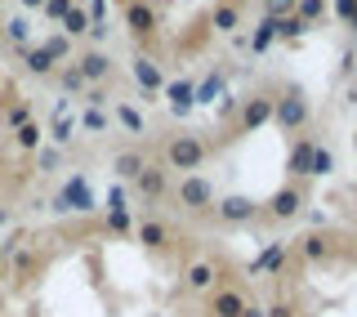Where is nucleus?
<instances>
[{
    "label": "nucleus",
    "mask_w": 357,
    "mask_h": 317,
    "mask_svg": "<svg viewBox=\"0 0 357 317\" xmlns=\"http://www.w3.org/2000/svg\"><path fill=\"white\" fill-rule=\"evenodd\" d=\"M206 139H197V134H174L170 143H165V170H183V175H197L201 165H206Z\"/></svg>",
    "instance_id": "1"
},
{
    "label": "nucleus",
    "mask_w": 357,
    "mask_h": 317,
    "mask_svg": "<svg viewBox=\"0 0 357 317\" xmlns=\"http://www.w3.org/2000/svg\"><path fill=\"white\" fill-rule=\"evenodd\" d=\"M174 197H178V206H183L188 214L215 210V184L201 179V175H183V179H178V188H174Z\"/></svg>",
    "instance_id": "2"
},
{
    "label": "nucleus",
    "mask_w": 357,
    "mask_h": 317,
    "mask_svg": "<svg viewBox=\"0 0 357 317\" xmlns=\"http://www.w3.org/2000/svg\"><path fill=\"white\" fill-rule=\"evenodd\" d=\"M94 206H98V197H94V188H89L85 175H72V179L63 184V192L54 197V210H63V214H67V210H72V214H89Z\"/></svg>",
    "instance_id": "3"
},
{
    "label": "nucleus",
    "mask_w": 357,
    "mask_h": 317,
    "mask_svg": "<svg viewBox=\"0 0 357 317\" xmlns=\"http://www.w3.org/2000/svg\"><path fill=\"white\" fill-rule=\"evenodd\" d=\"M273 126H282L286 134H295V130L308 126V98L299 94V89H290V94L273 98Z\"/></svg>",
    "instance_id": "4"
},
{
    "label": "nucleus",
    "mask_w": 357,
    "mask_h": 317,
    "mask_svg": "<svg viewBox=\"0 0 357 317\" xmlns=\"http://www.w3.org/2000/svg\"><path fill=\"white\" fill-rule=\"evenodd\" d=\"M237 126H241V134H255V130L273 126V98H268V94H250V98H241Z\"/></svg>",
    "instance_id": "5"
},
{
    "label": "nucleus",
    "mask_w": 357,
    "mask_h": 317,
    "mask_svg": "<svg viewBox=\"0 0 357 317\" xmlns=\"http://www.w3.org/2000/svg\"><path fill=\"white\" fill-rule=\"evenodd\" d=\"M126 27H130L134 40H152L156 36V9L148 0H130L126 5Z\"/></svg>",
    "instance_id": "6"
},
{
    "label": "nucleus",
    "mask_w": 357,
    "mask_h": 317,
    "mask_svg": "<svg viewBox=\"0 0 357 317\" xmlns=\"http://www.w3.org/2000/svg\"><path fill=\"white\" fill-rule=\"evenodd\" d=\"M215 214H219L223 223H250L255 214H259V201H255V197H241V192H237V197L215 201Z\"/></svg>",
    "instance_id": "7"
},
{
    "label": "nucleus",
    "mask_w": 357,
    "mask_h": 317,
    "mask_svg": "<svg viewBox=\"0 0 357 317\" xmlns=\"http://www.w3.org/2000/svg\"><path fill=\"white\" fill-rule=\"evenodd\" d=\"M72 63H76V72L85 76V85H103L107 76H112L107 50H89V54H81V59H72Z\"/></svg>",
    "instance_id": "8"
},
{
    "label": "nucleus",
    "mask_w": 357,
    "mask_h": 317,
    "mask_svg": "<svg viewBox=\"0 0 357 317\" xmlns=\"http://www.w3.org/2000/svg\"><path fill=\"white\" fill-rule=\"evenodd\" d=\"M304 210V188H277L273 192V201H268V214H273V219H295V214Z\"/></svg>",
    "instance_id": "9"
},
{
    "label": "nucleus",
    "mask_w": 357,
    "mask_h": 317,
    "mask_svg": "<svg viewBox=\"0 0 357 317\" xmlns=\"http://www.w3.org/2000/svg\"><path fill=\"white\" fill-rule=\"evenodd\" d=\"M130 72H134V81H139V89H143V94H161V89H165V76H161V67H156V63L148 59V54H139Z\"/></svg>",
    "instance_id": "10"
},
{
    "label": "nucleus",
    "mask_w": 357,
    "mask_h": 317,
    "mask_svg": "<svg viewBox=\"0 0 357 317\" xmlns=\"http://www.w3.org/2000/svg\"><path fill=\"white\" fill-rule=\"evenodd\" d=\"M241 309H245L241 290H232V286H215V290H210V313H215V317H241Z\"/></svg>",
    "instance_id": "11"
},
{
    "label": "nucleus",
    "mask_w": 357,
    "mask_h": 317,
    "mask_svg": "<svg viewBox=\"0 0 357 317\" xmlns=\"http://www.w3.org/2000/svg\"><path fill=\"white\" fill-rule=\"evenodd\" d=\"M192 89H197V81H170V85L161 89V94H165V103H170V112H174L178 121H183L188 112L197 108V103H192Z\"/></svg>",
    "instance_id": "12"
},
{
    "label": "nucleus",
    "mask_w": 357,
    "mask_h": 317,
    "mask_svg": "<svg viewBox=\"0 0 357 317\" xmlns=\"http://www.w3.org/2000/svg\"><path fill=\"white\" fill-rule=\"evenodd\" d=\"M223 94H228V76H223L219 67H215V72H210L206 81H197L192 103H197V108H210V103H215V98H223Z\"/></svg>",
    "instance_id": "13"
},
{
    "label": "nucleus",
    "mask_w": 357,
    "mask_h": 317,
    "mask_svg": "<svg viewBox=\"0 0 357 317\" xmlns=\"http://www.w3.org/2000/svg\"><path fill=\"white\" fill-rule=\"evenodd\" d=\"M134 192H139L143 201L165 197V165H143V175L134 179Z\"/></svg>",
    "instance_id": "14"
},
{
    "label": "nucleus",
    "mask_w": 357,
    "mask_h": 317,
    "mask_svg": "<svg viewBox=\"0 0 357 317\" xmlns=\"http://www.w3.org/2000/svg\"><path fill=\"white\" fill-rule=\"evenodd\" d=\"M139 242L148 246V251H165V246H170V228H165L161 219H139Z\"/></svg>",
    "instance_id": "15"
},
{
    "label": "nucleus",
    "mask_w": 357,
    "mask_h": 317,
    "mask_svg": "<svg viewBox=\"0 0 357 317\" xmlns=\"http://www.w3.org/2000/svg\"><path fill=\"white\" fill-rule=\"evenodd\" d=\"M22 67H27L31 76H54V72H59V63H54L40 45H27V50H22Z\"/></svg>",
    "instance_id": "16"
},
{
    "label": "nucleus",
    "mask_w": 357,
    "mask_h": 317,
    "mask_svg": "<svg viewBox=\"0 0 357 317\" xmlns=\"http://www.w3.org/2000/svg\"><path fill=\"white\" fill-rule=\"evenodd\" d=\"M72 130H76V117H72V112H67V103H54L50 139H54V143H72Z\"/></svg>",
    "instance_id": "17"
},
{
    "label": "nucleus",
    "mask_w": 357,
    "mask_h": 317,
    "mask_svg": "<svg viewBox=\"0 0 357 317\" xmlns=\"http://www.w3.org/2000/svg\"><path fill=\"white\" fill-rule=\"evenodd\" d=\"M143 165H148V161H143V152H134V148H126V152H116V156H112V170H116L121 179H130V184L143 175Z\"/></svg>",
    "instance_id": "18"
},
{
    "label": "nucleus",
    "mask_w": 357,
    "mask_h": 317,
    "mask_svg": "<svg viewBox=\"0 0 357 317\" xmlns=\"http://www.w3.org/2000/svg\"><path fill=\"white\" fill-rule=\"evenodd\" d=\"M215 281H219V268L210 264V259H197V264L188 268V286L192 290H215Z\"/></svg>",
    "instance_id": "19"
},
{
    "label": "nucleus",
    "mask_w": 357,
    "mask_h": 317,
    "mask_svg": "<svg viewBox=\"0 0 357 317\" xmlns=\"http://www.w3.org/2000/svg\"><path fill=\"white\" fill-rule=\"evenodd\" d=\"M210 27L223 31V36H232V31L241 27V9H237V5H215V14H210Z\"/></svg>",
    "instance_id": "20"
},
{
    "label": "nucleus",
    "mask_w": 357,
    "mask_h": 317,
    "mask_svg": "<svg viewBox=\"0 0 357 317\" xmlns=\"http://www.w3.org/2000/svg\"><path fill=\"white\" fill-rule=\"evenodd\" d=\"M0 36L27 50V40H31V22H27V14H18V18H5V22H0Z\"/></svg>",
    "instance_id": "21"
},
{
    "label": "nucleus",
    "mask_w": 357,
    "mask_h": 317,
    "mask_svg": "<svg viewBox=\"0 0 357 317\" xmlns=\"http://www.w3.org/2000/svg\"><path fill=\"white\" fill-rule=\"evenodd\" d=\"M273 40H277V18H264L259 27L250 31V40H245V50H250V54H264L268 45H273Z\"/></svg>",
    "instance_id": "22"
},
{
    "label": "nucleus",
    "mask_w": 357,
    "mask_h": 317,
    "mask_svg": "<svg viewBox=\"0 0 357 317\" xmlns=\"http://www.w3.org/2000/svg\"><path fill=\"white\" fill-rule=\"evenodd\" d=\"M282 259H286V242H273V246H268V251H264V255L250 264V277H259V273H273V268L282 264Z\"/></svg>",
    "instance_id": "23"
},
{
    "label": "nucleus",
    "mask_w": 357,
    "mask_h": 317,
    "mask_svg": "<svg viewBox=\"0 0 357 317\" xmlns=\"http://www.w3.org/2000/svg\"><path fill=\"white\" fill-rule=\"evenodd\" d=\"M308 175H317V179L335 175V152H331V148H321V143H312V156H308Z\"/></svg>",
    "instance_id": "24"
},
{
    "label": "nucleus",
    "mask_w": 357,
    "mask_h": 317,
    "mask_svg": "<svg viewBox=\"0 0 357 317\" xmlns=\"http://www.w3.org/2000/svg\"><path fill=\"white\" fill-rule=\"evenodd\" d=\"M308 156H312V139H299L295 148H290V161H286V170L295 179H304L308 175Z\"/></svg>",
    "instance_id": "25"
},
{
    "label": "nucleus",
    "mask_w": 357,
    "mask_h": 317,
    "mask_svg": "<svg viewBox=\"0 0 357 317\" xmlns=\"http://www.w3.org/2000/svg\"><path fill=\"white\" fill-rule=\"evenodd\" d=\"M59 27H63V36H67V40H72V36H85V31H89V18H85V9H81V5H72V9L63 14V22H59Z\"/></svg>",
    "instance_id": "26"
},
{
    "label": "nucleus",
    "mask_w": 357,
    "mask_h": 317,
    "mask_svg": "<svg viewBox=\"0 0 357 317\" xmlns=\"http://www.w3.org/2000/svg\"><path fill=\"white\" fill-rule=\"evenodd\" d=\"M14 143H18L22 152H36L40 143H45V130L36 126V121H27V126H18V130H14Z\"/></svg>",
    "instance_id": "27"
},
{
    "label": "nucleus",
    "mask_w": 357,
    "mask_h": 317,
    "mask_svg": "<svg viewBox=\"0 0 357 317\" xmlns=\"http://www.w3.org/2000/svg\"><path fill=\"white\" fill-rule=\"evenodd\" d=\"M54 81H59V85L67 89V94H81V89H85V76L76 72V63H67V67H59V72H54Z\"/></svg>",
    "instance_id": "28"
},
{
    "label": "nucleus",
    "mask_w": 357,
    "mask_h": 317,
    "mask_svg": "<svg viewBox=\"0 0 357 317\" xmlns=\"http://www.w3.org/2000/svg\"><path fill=\"white\" fill-rule=\"evenodd\" d=\"M295 18L308 22V27H312V22H321V18H326V0H299V5H295Z\"/></svg>",
    "instance_id": "29"
},
{
    "label": "nucleus",
    "mask_w": 357,
    "mask_h": 317,
    "mask_svg": "<svg viewBox=\"0 0 357 317\" xmlns=\"http://www.w3.org/2000/svg\"><path fill=\"white\" fill-rule=\"evenodd\" d=\"M81 126L89 130V134H107L112 130V117L103 108H85V117H81Z\"/></svg>",
    "instance_id": "30"
},
{
    "label": "nucleus",
    "mask_w": 357,
    "mask_h": 317,
    "mask_svg": "<svg viewBox=\"0 0 357 317\" xmlns=\"http://www.w3.org/2000/svg\"><path fill=\"white\" fill-rule=\"evenodd\" d=\"M116 121H121L130 134H143V112L134 108V103H116Z\"/></svg>",
    "instance_id": "31"
},
{
    "label": "nucleus",
    "mask_w": 357,
    "mask_h": 317,
    "mask_svg": "<svg viewBox=\"0 0 357 317\" xmlns=\"http://www.w3.org/2000/svg\"><path fill=\"white\" fill-rule=\"evenodd\" d=\"M304 31H308V22H299L295 14H290V18H277V40H299Z\"/></svg>",
    "instance_id": "32"
},
{
    "label": "nucleus",
    "mask_w": 357,
    "mask_h": 317,
    "mask_svg": "<svg viewBox=\"0 0 357 317\" xmlns=\"http://www.w3.org/2000/svg\"><path fill=\"white\" fill-rule=\"evenodd\" d=\"M40 50L50 54L54 63H67V54H72V40H67V36H50V40H40Z\"/></svg>",
    "instance_id": "33"
},
{
    "label": "nucleus",
    "mask_w": 357,
    "mask_h": 317,
    "mask_svg": "<svg viewBox=\"0 0 357 317\" xmlns=\"http://www.w3.org/2000/svg\"><path fill=\"white\" fill-rule=\"evenodd\" d=\"M295 5H299V0H264V9H268L264 18H290V14H295Z\"/></svg>",
    "instance_id": "34"
},
{
    "label": "nucleus",
    "mask_w": 357,
    "mask_h": 317,
    "mask_svg": "<svg viewBox=\"0 0 357 317\" xmlns=\"http://www.w3.org/2000/svg\"><path fill=\"white\" fill-rule=\"evenodd\" d=\"M27 121H31V108H27V103H18V108H9V112H5V126H9V130L27 126Z\"/></svg>",
    "instance_id": "35"
},
{
    "label": "nucleus",
    "mask_w": 357,
    "mask_h": 317,
    "mask_svg": "<svg viewBox=\"0 0 357 317\" xmlns=\"http://www.w3.org/2000/svg\"><path fill=\"white\" fill-rule=\"evenodd\" d=\"M237 112H241V94H223V98H219V117H223V121H232Z\"/></svg>",
    "instance_id": "36"
},
{
    "label": "nucleus",
    "mask_w": 357,
    "mask_h": 317,
    "mask_svg": "<svg viewBox=\"0 0 357 317\" xmlns=\"http://www.w3.org/2000/svg\"><path fill=\"white\" fill-rule=\"evenodd\" d=\"M107 228L116 233V237L130 233V210H107Z\"/></svg>",
    "instance_id": "37"
},
{
    "label": "nucleus",
    "mask_w": 357,
    "mask_h": 317,
    "mask_svg": "<svg viewBox=\"0 0 357 317\" xmlns=\"http://www.w3.org/2000/svg\"><path fill=\"white\" fill-rule=\"evenodd\" d=\"M335 14H340V18L357 31V0H335Z\"/></svg>",
    "instance_id": "38"
},
{
    "label": "nucleus",
    "mask_w": 357,
    "mask_h": 317,
    "mask_svg": "<svg viewBox=\"0 0 357 317\" xmlns=\"http://www.w3.org/2000/svg\"><path fill=\"white\" fill-rule=\"evenodd\" d=\"M67 9H72V0H45V18H54V22H63Z\"/></svg>",
    "instance_id": "39"
},
{
    "label": "nucleus",
    "mask_w": 357,
    "mask_h": 317,
    "mask_svg": "<svg viewBox=\"0 0 357 317\" xmlns=\"http://www.w3.org/2000/svg\"><path fill=\"white\" fill-rule=\"evenodd\" d=\"M304 255L308 259H321V255H326V242H321V237H304Z\"/></svg>",
    "instance_id": "40"
},
{
    "label": "nucleus",
    "mask_w": 357,
    "mask_h": 317,
    "mask_svg": "<svg viewBox=\"0 0 357 317\" xmlns=\"http://www.w3.org/2000/svg\"><path fill=\"white\" fill-rule=\"evenodd\" d=\"M36 165L40 170H54V165H59V152H54V148H36Z\"/></svg>",
    "instance_id": "41"
},
{
    "label": "nucleus",
    "mask_w": 357,
    "mask_h": 317,
    "mask_svg": "<svg viewBox=\"0 0 357 317\" xmlns=\"http://www.w3.org/2000/svg\"><path fill=\"white\" fill-rule=\"evenodd\" d=\"M107 210H130V206H126V192H121V188L107 192Z\"/></svg>",
    "instance_id": "42"
},
{
    "label": "nucleus",
    "mask_w": 357,
    "mask_h": 317,
    "mask_svg": "<svg viewBox=\"0 0 357 317\" xmlns=\"http://www.w3.org/2000/svg\"><path fill=\"white\" fill-rule=\"evenodd\" d=\"M264 317H295V309L282 300V304H273V309H264Z\"/></svg>",
    "instance_id": "43"
},
{
    "label": "nucleus",
    "mask_w": 357,
    "mask_h": 317,
    "mask_svg": "<svg viewBox=\"0 0 357 317\" xmlns=\"http://www.w3.org/2000/svg\"><path fill=\"white\" fill-rule=\"evenodd\" d=\"M85 36H89V40H94V45H103V40H107V22H103V27H89V31H85Z\"/></svg>",
    "instance_id": "44"
},
{
    "label": "nucleus",
    "mask_w": 357,
    "mask_h": 317,
    "mask_svg": "<svg viewBox=\"0 0 357 317\" xmlns=\"http://www.w3.org/2000/svg\"><path fill=\"white\" fill-rule=\"evenodd\" d=\"M22 9H27V14H36V9H45V0H18Z\"/></svg>",
    "instance_id": "45"
},
{
    "label": "nucleus",
    "mask_w": 357,
    "mask_h": 317,
    "mask_svg": "<svg viewBox=\"0 0 357 317\" xmlns=\"http://www.w3.org/2000/svg\"><path fill=\"white\" fill-rule=\"evenodd\" d=\"M241 317H264V309H259V304H245V309H241Z\"/></svg>",
    "instance_id": "46"
},
{
    "label": "nucleus",
    "mask_w": 357,
    "mask_h": 317,
    "mask_svg": "<svg viewBox=\"0 0 357 317\" xmlns=\"http://www.w3.org/2000/svg\"><path fill=\"white\" fill-rule=\"evenodd\" d=\"M5 223H9V210H5V206H0V228H5Z\"/></svg>",
    "instance_id": "47"
},
{
    "label": "nucleus",
    "mask_w": 357,
    "mask_h": 317,
    "mask_svg": "<svg viewBox=\"0 0 357 317\" xmlns=\"http://www.w3.org/2000/svg\"><path fill=\"white\" fill-rule=\"evenodd\" d=\"M0 295H5V286H0Z\"/></svg>",
    "instance_id": "48"
},
{
    "label": "nucleus",
    "mask_w": 357,
    "mask_h": 317,
    "mask_svg": "<svg viewBox=\"0 0 357 317\" xmlns=\"http://www.w3.org/2000/svg\"><path fill=\"white\" fill-rule=\"evenodd\" d=\"M0 5H5V0H0Z\"/></svg>",
    "instance_id": "49"
},
{
    "label": "nucleus",
    "mask_w": 357,
    "mask_h": 317,
    "mask_svg": "<svg viewBox=\"0 0 357 317\" xmlns=\"http://www.w3.org/2000/svg\"><path fill=\"white\" fill-rule=\"evenodd\" d=\"M0 22H5V18H0Z\"/></svg>",
    "instance_id": "50"
}]
</instances>
